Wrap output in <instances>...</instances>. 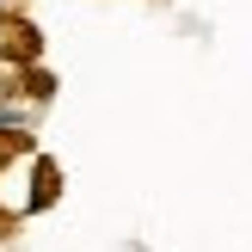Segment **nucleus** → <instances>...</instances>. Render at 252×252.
Listing matches in <instances>:
<instances>
[{
	"label": "nucleus",
	"mask_w": 252,
	"mask_h": 252,
	"mask_svg": "<svg viewBox=\"0 0 252 252\" xmlns=\"http://www.w3.org/2000/svg\"><path fill=\"white\" fill-rule=\"evenodd\" d=\"M12 49H19V56H31V31H25V25H12V19H0V56H12Z\"/></svg>",
	"instance_id": "obj_1"
}]
</instances>
